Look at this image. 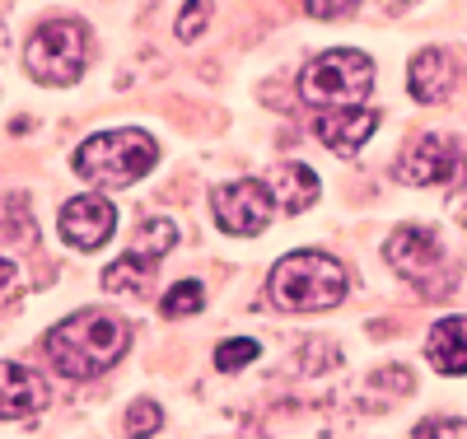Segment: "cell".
I'll use <instances>...</instances> for the list:
<instances>
[{"mask_svg": "<svg viewBox=\"0 0 467 439\" xmlns=\"http://www.w3.org/2000/svg\"><path fill=\"white\" fill-rule=\"evenodd\" d=\"M127 328L117 318L99 313V308H80L66 323H57L47 332V361L66 374V379H94L103 370H112L127 355Z\"/></svg>", "mask_w": 467, "mask_h": 439, "instance_id": "1", "label": "cell"}, {"mask_svg": "<svg viewBox=\"0 0 467 439\" xmlns=\"http://www.w3.org/2000/svg\"><path fill=\"white\" fill-rule=\"evenodd\" d=\"M266 290H271V299H276L281 308H290V313H318V308L341 304L346 271H341L337 257L304 248V253H290V257H281L276 267H271Z\"/></svg>", "mask_w": 467, "mask_h": 439, "instance_id": "2", "label": "cell"}, {"mask_svg": "<svg viewBox=\"0 0 467 439\" xmlns=\"http://www.w3.org/2000/svg\"><path fill=\"white\" fill-rule=\"evenodd\" d=\"M154 164H160V145H154V136H145L136 127L89 136L80 150H75V173L99 183V187H131Z\"/></svg>", "mask_w": 467, "mask_h": 439, "instance_id": "3", "label": "cell"}, {"mask_svg": "<svg viewBox=\"0 0 467 439\" xmlns=\"http://www.w3.org/2000/svg\"><path fill=\"white\" fill-rule=\"evenodd\" d=\"M24 66L37 85H75L89 66V28L75 19H47L28 37Z\"/></svg>", "mask_w": 467, "mask_h": 439, "instance_id": "4", "label": "cell"}, {"mask_svg": "<svg viewBox=\"0 0 467 439\" xmlns=\"http://www.w3.org/2000/svg\"><path fill=\"white\" fill-rule=\"evenodd\" d=\"M374 89V61L365 52H323L304 66L299 75V94L318 108H350V103H365Z\"/></svg>", "mask_w": 467, "mask_h": 439, "instance_id": "5", "label": "cell"}, {"mask_svg": "<svg viewBox=\"0 0 467 439\" xmlns=\"http://www.w3.org/2000/svg\"><path fill=\"white\" fill-rule=\"evenodd\" d=\"M173 244H178V225H173V220H150V225H140L136 248L122 253V257L103 271V290H145V286L154 281V262H160Z\"/></svg>", "mask_w": 467, "mask_h": 439, "instance_id": "6", "label": "cell"}, {"mask_svg": "<svg viewBox=\"0 0 467 439\" xmlns=\"http://www.w3.org/2000/svg\"><path fill=\"white\" fill-rule=\"evenodd\" d=\"M383 257L393 262L411 286H420L425 295H435V290H440V267H444V253H440V244H435V234H431V229H420V225H402V229L383 244Z\"/></svg>", "mask_w": 467, "mask_h": 439, "instance_id": "7", "label": "cell"}, {"mask_svg": "<svg viewBox=\"0 0 467 439\" xmlns=\"http://www.w3.org/2000/svg\"><path fill=\"white\" fill-rule=\"evenodd\" d=\"M211 211H215L224 234H262L271 211H276V196H271L266 183H257V178H239V183L215 192Z\"/></svg>", "mask_w": 467, "mask_h": 439, "instance_id": "8", "label": "cell"}, {"mask_svg": "<svg viewBox=\"0 0 467 439\" xmlns=\"http://www.w3.org/2000/svg\"><path fill=\"white\" fill-rule=\"evenodd\" d=\"M117 229V206L108 196H75V202L61 206V238L80 253L103 248Z\"/></svg>", "mask_w": 467, "mask_h": 439, "instance_id": "9", "label": "cell"}, {"mask_svg": "<svg viewBox=\"0 0 467 439\" xmlns=\"http://www.w3.org/2000/svg\"><path fill=\"white\" fill-rule=\"evenodd\" d=\"M407 183L416 187H440V183H458L462 173V150L449 141V136H420L411 145V154L402 159V169H398Z\"/></svg>", "mask_w": 467, "mask_h": 439, "instance_id": "10", "label": "cell"}, {"mask_svg": "<svg viewBox=\"0 0 467 439\" xmlns=\"http://www.w3.org/2000/svg\"><path fill=\"white\" fill-rule=\"evenodd\" d=\"M318 141L337 154H356L374 131H379V112L374 108H360V103H350V108H327L318 122H314Z\"/></svg>", "mask_w": 467, "mask_h": 439, "instance_id": "11", "label": "cell"}, {"mask_svg": "<svg viewBox=\"0 0 467 439\" xmlns=\"http://www.w3.org/2000/svg\"><path fill=\"white\" fill-rule=\"evenodd\" d=\"M43 407H47L43 379L15 361H0V421H24V416H37Z\"/></svg>", "mask_w": 467, "mask_h": 439, "instance_id": "12", "label": "cell"}, {"mask_svg": "<svg viewBox=\"0 0 467 439\" xmlns=\"http://www.w3.org/2000/svg\"><path fill=\"white\" fill-rule=\"evenodd\" d=\"M449 85H453V61H449V52L425 47V52L411 57V70H407V89H411V99H420V103H440V99L449 94Z\"/></svg>", "mask_w": 467, "mask_h": 439, "instance_id": "13", "label": "cell"}, {"mask_svg": "<svg viewBox=\"0 0 467 439\" xmlns=\"http://www.w3.org/2000/svg\"><path fill=\"white\" fill-rule=\"evenodd\" d=\"M431 365L440 370V374H467V318L458 313V318H444V323H435V332H431Z\"/></svg>", "mask_w": 467, "mask_h": 439, "instance_id": "14", "label": "cell"}, {"mask_svg": "<svg viewBox=\"0 0 467 439\" xmlns=\"http://www.w3.org/2000/svg\"><path fill=\"white\" fill-rule=\"evenodd\" d=\"M318 192H323V183H318L314 169H304V164H281L276 169V206L285 215L308 211V206L318 202Z\"/></svg>", "mask_w": 467, "mask_h": 439, "instance_id": "15", "label": "cell"}, {"mask_svg": "<svg viewBox=\"0 0 467 439\" xmlns=\"http://www.w3.org/2000/svg\"><path fill=\"white\" fill-rule=\"evenodd\" d=\"M202 304H206V290L197 281H182V286H173L164 295V318H192Z\"/></svg>", "mask_w": 467, "mask_h": 439, "instance_id": "16", "label": "cell"}, {"mask_svg": "<svg viewBox=\"0 0 467 439\" xmlns=\"http://www.w3.org/2000/svg\"><path fill=\"white\" fill-rule=\"evenodd\" d=\"M257 341H248V337H234V341H224L220 350H215V370H224V374H234L239 365H248V361H257Z\"/></svg>", "mask_w": 467, "mask_h": 439, "instance_id": "17", "label": "cell"}, {"mask_svg": "<svg viewBox=\"0 0 467 439\" xmlns=\"http://www.w3.org/2000/svg\"><path fill=\"white\" fill-rule=\"evenodd\" d=\"M211 10H215L211 0H187V10H182V19H178V37H182V43H192V37L206 28Z\"/></svg>", "mask_w": 467, "mask_h": 439, "instance_id": "18", "label": "cell"}, {"mask_svg": "<svg viewBox=\"0 0 467 439\" xmlns=\"http://www.w3.org/2000/svg\"><path fill=\"white\" fill-rule=\"evenodd\" d=\"M299 5L308 19H346V15H356L360 0H299Z\"/></svg>", "mask_w": 467, "mask_h": 439, "instance_id": "19", "label": "cell"}, {"mask_svg": "<svg viewBox=\"0 0 467 439\" xmlns=\"http://www.w3.org/2000/svg\"><path fill=\"white\" fill-rule=\"evenodd\" d=\"M160 425H164V421H160V407H154V402H136L131 416H127V430H131V434H154Z\"/></svg>", "mask_w": 467, "mask_h": 439, "instance_id": "20", "label": "cell"}, {"mask_svg": "<svg viewBox=\"0 0 467 439\" xmlns=\"http://www.w3.org/2000/svg\"><path fill=\"white\" fill-rule=\"evenodd\" d=\"M462 430H467V425H458V421H440V425L425 421V425H416V434H462Z\"/></svg>", "mask_w": 467, "mask_h": 439, "instance_id": "21", "label": "cell"}, {"mask_svg": "<svg viewBox=\"0 0 467 439\" xmlns=\"http://www.w3.org/2000/svg\"><path fill=\"white\" fill-rule=\"evenodd\" d=\"M19 281V271H15V262H5L0 257V295H10V286Z\"/></svg>", "mask_w": 467, "mask_h": 439, "instance_id": "22", "label": "cell"}]
</instances>
